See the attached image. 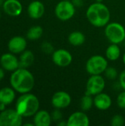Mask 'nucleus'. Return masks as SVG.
<instances>
[{"instance_id":"25","label":"nucleus","mask_w":125,"mask_h":126,"mask_svg":"<svg viewBox=\"0 0 125 126\" xmlns=\"http://www.w3.org/2000/svg\"><path fill=\"white\" fill-rule=\"evenodd\" d=\"M125 118L120 114H116L113 116L111 121V124L112 126H122L125 125Z\"/></svg>"},{"instance_id":"34","label":"nucleus","mask_w":125,"mask_h":126,"mask_svg":"<svg viewBox=\"0 0 125 126\" xmlns=\"http://www.w3.org/2000/svg\"><path fill=\"white\" fill-rule=\"evenodd\" d=\"M4 0H0V5H1V4H3V3H4Z\"/></svg>"},{"instance_id":"30","label":"nucleus","mask_w":125,"mask_h":126,"mask_svg":"<svg viewBox=\"0 0 125 126\" xmlns=\"http://www.w3.org/2000/svg\"><path fill=\"white\" fill-rule=\"evenodd\" d=\"M71 2L75 6V7H80L83 4V0H71Z\"/></svg>"},{"instance_id":"27","label":"nucleus","mask_w":125,"mask_h":126,"mask_svg":"<svg viewBox=\"0 0 125 126\" xmlns=\"http://www.w3.org/2000/svg\"><path fill=\"white\" fill-rule=\"evenodd\" d=\"M41 49L46 52V53H51L52 52H54V48L53 46L49 43V42H44L43 43L42 46H41Z\"/></svg>"},{"instance_id":"38","label":"nucleus","mask_w":125,"mask_h":126,"mask_svg":"<svg viewBox=\"0 0 125 126\" xmlns=\"http://www.w3.org/2000/svg\"></svg>"},{"instance_id":"3","label":"nucleus","mask_w":125,"mask_h":126,"mask_svg":"<svg viewBox=\"0 0 125 126\" xmlns=\"http://www.w3.org/2000/svg\"><path fill=\"white\" fill-rule=\"evenodd\" d=\"M39 106L40 103L38 98L29 92L22 94L15 103V110L23 117L34 116L38 111Z\"/></svg>"},{"instance_id":"33","label":"nucleus","mask_w":125,"mask_h":126,"mask_svg":"<svg viewBox=\"0 0 125 126\" xmlns=\"http://www.w3.org/2000/svg\"><path fill=\"white\" fill-rule=\"evenodd\" d=\"M122 60H123V63H125V52L124 53L123 56H122Z\"/></svg>"},{"instance_id":"15","label":"nucleus","mask_w":125,"mask_h":126,"mask_svg":"<svg viewBox=\"0 0 125 126\" xmlns=\"http://www.w3.org/2000/svg\"><path fill=\"white\" fill-rule=\"evenodd\" d=\"M94 105L95 107L100 111H106L112 105L111 97L103 92H101L97 95H95L94 98Z\"/></svg>"},{"instance_id":"22","label":"nucleus","mask_w":125,"mask_h":126,"mask_svg":"<svg viewBox=\"0 0 125 126\" xmlns=\"http://www.w3.org/2000/svg\"><path fill=\"white\" fill-rule=\"evenodd\" d=\"M43 30L41 26L35 25L30 27L27 32V38L29 40L35 41L39 39L43 35Z\"/></svg>"},{"instance_id":"32","label":"nucleus","mask_w":125,"mask_h":126,"mask_svg":"<svg viewBox=\"0 0 125 126\" xmlns=\"http://www.w3.org/2000/svg\"><path fill=\"white\" fill-rule=\"evenodd\" d=\"M6 105L5 104H4V103H0V111H4V110H5L6 109Z\"/></svg>"},{"instance_id":"36","label":"nucleus","mask_w":125,"mask_h":126,"mask_svg":"<svg viewBox=\"0 0 125 126\" xmlns=\"http://www.w3.org/2000/svg\"><path fill=\"white\" fill-rule=\"evenodd\" d=\"M0 18H1V11H0Z\"/></svg>"},{"instance_id":"11","label":"nucleus","mask_w":125,"mask_h":126,"mask_svg":"<svg viewBox=\"0 0 125 126\" xmlns=\"http://www.w3.org/2000/svg\"><path fill=\"white\" fill-rule=\"evenodd\" d=\"M0 64L4 69L13 72L19 68V60L12 52L5 53L0 58Z\"/></svg>"},{"instance_id":"19","label":"nucleus","mask_w":125,"mask_h":126,"mask_svg":"<svg viewBox=\"0 0 125 126\" xmlns=\"http://www.w3.org/2000/svg\"><path fill=\"white\" fill-rule=\"evenodd\" d=\"M34 54L29 50H24L19 58V68H27L34 62Z\"/></svg>"},{"instance_id":"5","label":"nucleus","mask_w":125,"mask_h":126,"mask_svg":"<svg viewBox=\"0 0 125 126\" xmlns=\"http://www.w3.org/2000/svg\"><path fill=\"white\" fill-rule=\"evenodd\" d=\"M108 66L107 59L99 55L91 56L86 62L85 69L91 75H101L104 73Z\"/></svg>"},{"instance_id":"35","label":"nucleus","mask_w":125,"mask_h":126,"mask_svg":"<svg viewBox=\"0 0 125 126\" xmlns=\"http://www.w3.org/2000/svg\"><path fill=\"white\" fill-rule=\"evenodd\" d=\"M96 1V2H102L103 0H95Z\"/></svg>"},{"instance_id":"26","label":"nucleus","mask_w":125,"mask_h":126,"mask_svg":"<svg viewBox=\"0 0 125 126\" xmlns=\"http://www.w3.org/2000/svg\"><path fill=\"white\" fill-rule=\"evenodd\" d=\"M117 105L119 108L125 109V90L121 92L117 97Z\"/></svg>"},{"instance_id":"1","label":"nucleus","mask_w":125,"mask_h":126,"mask_svg":"<svg viewBox=\"0 0 125 126\" xmlns=\"http://www.w3.org/2000/svg\"><path fill=\"white\" fill-rule=\"evenodd\" d=\"M10 81L12 88L21 94L30 92L35 86L34 76L26 68H18L13 71Z\"/></svg>"},{"instance_id":"14","label":"nucleus","mask_w":125,"mask_h":126,"mask_svg":"<svg viewBox=\"0 0 125 126\" xmlns=\"http://www.w3.org/2000/svg\"><path fill=\"white\" fill-rule=\"evenodd\" d=\"M27 41L21 36H14L8 42L7 47L10 52L13 54H19L26 50Z\"/></svg>"},{"instance_id":"6","label":"nucleus","mask_w":125,"mask_h":126,"mask_svg":"<svg viewBox=\"0 0 125 126\" xmlns=\"http://www.w3.org/2000/svg\"><path fill=\"white\" fill-rule=\"evenodd\" d=\"M75 6L71 1L62 0L58 2L55 9V16L58 19L63 21L71 19L75 14Z\"/></svg>"},{"instance_id":"13","label":"nucleus","mask_w":125,"mask_h":126,"mask_svg":"<svg viewBox=\"0 0 125 126\" xmlns=\"http://www.w3.org/2000/svg\"><path fill=\"white\" fill-rule=\"evenodd\" d=\"M2 6L5 13L13 17L20 16L23 10L22 4L18 0H5Z\"/></svg>"},{"instance_id":"2","label":"nucleus","mask_w":125,"mask_h":126,"mask_svg":"<svg viewBox=\"0 0 125 126\" xmlns=\"http://www.w3.org/2000/svg\"><path fill=\"white\" fill-rule=\"evenodd\" d=\"M88 21L96 27H105L111 19V12L108 7L102 2L91 4L86 10Z\"/></svg>"},{"instance_id":"31","label":"nucleus","mask_w":125,"mask_h":126,"mask_svg":"<svg viewBox=\"0 0 125 126\" xmlns=\"http://www.w3.org/2000/svg\"><path fill=\"white\" fill-rule=\"evenodd\" d=\"M4 77V71L2 67H0V80H1Z\"/></svg>"},{"instance_id":"20","label":"nucleus","mask_w":125,"mask_h":126,"mask_svg":"<svg viewBox=\"0 0 125 126\" xmlns=\"http://www.w3.org/2000/svg\"><path fill=\"white\" fill-rule=\"evenodd\" d=\"M68 40L71 45L79 47L84 44L85 41V36L83 32L80 31H74L69 34Z\"/></svg>"},{"instance_id":"12","label":"nucleus","mask_w":125,"mask_h":126,"mask_svg":"<svg viewBox=\"0 0 125 126\" xmlns=\"http://www.w3.org/2000/svg\"><path fill=\"white\" fill-rule=\"evenodd\" d=\"M89 124V117L83 111L74 112L67 120V126H88Z\"/></svg>"},{"instance_id":"24","label":"nucleus","mask_w":125,"mask_h":126,"mask_svg":"<svg viewBox=\"0 0 125 126\" xmlns=\"http://www.w3.org/2000/svg\"><path fill=\"white\" fill-rule=\"evenodd\" d=\"M105 75L108 80H115L118 77V72L114 67H108L105 71Z\"/></svg>"},{"instance_id":"23","label":"nucleus","mask_w":125,"mask_h":126,"mask_svg":"<svg viewBox=\"0 0 125 126\" xmlns=\"http://www.w3.org/2000/svg\"><path fill=\"white\" fill-rule=\"evenodd\" d=\"M94 105V99L92 98L91 95L85 94L80 100V108L82 111H89Z\"/></svg>"},{"instance_id":"10","label":"nucleus","mask_w":125,"mask_h":126,"mask_svg":"<svg viewBox=\"0 0 125 126\" xmlns=\"http://www.w3.org/2000/svg\"><path fill=\"white\" fill-rule=\"evenodd\" d=\"M51 103L52 106L55 109H65L71 104V97L69 93L64 91H58L53 94Z\"/></svg>"},{"instance_id":"17","label":"nucleus","mask_w":125,"mask_h":126,"mask_svg":"<svg viewBox=\"0 0 125 126\" xmlns=\"http://www.w3.org/2000/svg\"><path fill=\"white\" fill-rule=\"evenodd\" d=\"M52 121V115L45 110L38 111L33 118V123L35 126H49Z\"/></svg>"},{"instance_id":"37","label":"nucleus","mask_w":125,"mask_h":126,"mask_svg":"<svg viewBox=\"0 0 125 126\" xmlns=\"http://www.w3.org/2000/svg\"><path fill=\"white\" fill-rule=\"evenodd\" d=\"M66 1H71V0H66Z\"/></svg>"},{"instance_id":"18","label":"nucleus","mask_w":125,"mask_h":126,"mask_svg":"<svg viewBox=\"0 0 125 126\" xmlns=\"http://www.w3.org/2000/svg\"><path fill=\"white\" fill-rule=\"evenodd\" d=\"M15 98V93L13 88L4 87L0 89V103L8 106L14 101Z\"/></svg>"},{"instance_id":"8","label":"nucleus","mask_w":125,"mask_h":126,"mask_svg":"<svg viewBox=\"0 0 125 126\" xmlns=\"http://www.w3.org/2000/svg\"><path fill=\"white\" fill-rule=\"evenodd\" d=\"M105 87V80L101 75H91L86 83L85 94L95 96L103 92Z\"/></svg>"},{"instance_id":"29","label":"nucleus","mask_w":125,"mask_h":126,"mask_svg":"<svg viewBox=\"0 0 125 126\" xmlns=\"http://www.w3.org/2000/svg\"><path fill=\"white\" fill-rule=\"evenodd\" d=\"M119 85L125 90V70L122 71L119 75Z\"/></svg>"},{"instance_id":"9","label":"nucleus","mask_w":125,"mask_h":126,"mask_svg":"<svg viewBox=\"0 0 125 126\" xmlns=\"http://www.w3.org/2000/svg\"><path fill=\"white\" fill-rule=\"evenodd\" d=\"M53 63L60 67H66L72 62L71 54L64 49H59L53 52L52 55Z\"/></svg>"},{"instance_id":"7","label":"nucleus","mask_w":125,"mask_h":126,"mask_svg":"<svg viewBox=\"0 0 125 126\" xmlns=\"http://www.w3.org/2000/svg\"><path fill=\"white\" fill-rule=\"evenodd\" d=\"M23 117L15 109H5L0 113V126H20Z\"/></svg>"},{"instance_id":"21","label":"nucleus","mask_w":125,"mask_h":126,"mask_svg":"<svg viewBox=\"0 0 125 126\" xmlns=\"http://www.w3.org/2000/svg\"><path fill=\"white\" fill-rule=\"evenodd\" d=\"M105 55L108 60L114 61L119 58L121 55V50L118 44H112L106 49Z\"/></svg>"},{"instance_id":"16","label":"nucleus","mask_w":125,"mask_h":126,"mask_svg":"<svg viewBox=\"0 0 125 126\" xmlns=\"http://www.w3.org/2000/svg\"><path fill=\"white\" fill-rule=\"evenodd\" d=\"M45 12V7L43 4L38 0L32 1L27 8V13L30 18L33 19H38L41 18Z\"/></svg>"},{"instance_id":"4","label":"nucleus","mask_w":125,"mask_h":126,"mask_svg":"<svg viewBox=\"0 0 125 126\" xmlns=\"http://www.w3.org/2000/svg\"><path fill=\"white\" fill-rule=\"evenodd\" d=\"M105 35L111 44H121L125 40V27L118 22L108 23L105 26Z\"/></svg>"},{"instance_id":"28","label":"nucleus","mask_w":125,"mask_h":126,"mask_svg":"<svg viewBox=\"0 0 125 126\" xmlns=\"http://www.w3.org/2000/svg\"><path fill=\"white\" fill-rule=\"evenodd\" d=\"M52 115V120L54 121H60L62 120V117H63V115H62V113L60 111V109H56L53 112L52 114H51Z\"/></svg>"}]
</instances>
